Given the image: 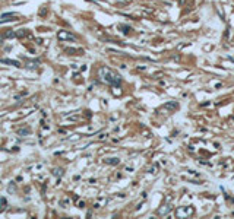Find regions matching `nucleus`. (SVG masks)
<instances>
[{
    "label": "nucleus",
    "instance_id": "1",
    "mask_svg": "<svg viewBox=\"0 0 234 219\" xmlns=\"http://www.w3.org/2000/svg\"><path fill=\"white\" fill-rule=\"evenodd\" d=\"M98 76L101 78L103 82L108 83L111 86H119V85H120V76H119L114 70L108 69V67H100Z\"/></svg>",
    "mask_w": 234,
    "mask_h": 219
},
{
    "label": "nucleus",
    "instance_id": "2",
    "mask_svg": "<svg viewBox=\"0 0 234 219\" xmlns=\"http://www.w3.org/2000/svg\"><path fill=\"white\" fill-rule=\"evenodd\" d=\"M193 212H195V209H193V207H190V206H186V207H180V209L177 210V216H179V218L190 216V215H193Z\"/></svg>",
    "mask_w": 234,
    "mask_h": 219
},
{
    "label": "nucleus",
    "instance_id": "3",
    "mask_svg": "<svg viewBox=\"0 0 234 219\" xmlns=\"http://www.w3.org/2000/svg\"><path fill=\"white\" fill-rule=\"evenodd\" d=\"M57 38L62 40V41H64V40H67V41H75V40H76V37H75L73 34H70V32H67V31H59Z\"/></svg>",
    "mask_w": 234,
    "mask_h": 219
},
{
    "label": "nucleus",
    "instance_id": "4",
    "mask_svg": "<svg viewBox=\"0 0 234 219\" xmlns=\"http://www.w3.org/2000/svg\"><path fill=\"white\" fill-rule=\"evenodd\" d=\"M0 62L4 63V64H10V66H15V67H22V66H21V63L18 62V60H10V59H1Z\"/></svg>",
    "mask_w": 234,
    "mask_h": 219
},
{
    "label": "nucleus",
    "instance_id": "5",
    "mask_svg": "<svg viewBox=\"0 0 234 219\" xmlns=\"http://www.w3.org/2000/svg\"><path fill=\"white\" fill-rule=\"evenodd\" d=\"M171 212V204H164V207H159L158 209V215H165V213H170Z\"/></svg>",
    "mask_w": 234,
    "mask_h": 219
},
{
    "label": "nucleus",
    "instance_id": "6",
    "mask_svg": "<svg viewBox=\"0 0 234 219\" xmlns=\"http://www.w3.org/2000/svg\"><path fill=\"white\" fill-rule=\"evenodd\" d=\"M164 107H165V108H168V110H177V108H179V104L173 101V102H167Z\"/></svg>",
    "mask_w": 234,
    "mask_h": 219
},
{
    "label": "nucleus",
    "instance_id": "7",
    "mask_svg": "<svg viewBox=\"0 0 234 219\" xmlns=\"http://www.w3.org/2000/svg\"><path fill=\"white\" fill-rule=\"evenodd\" d=\"M3 37H4V38H13V37H16V32L7 31V32H4V34H3Z\"/></svg>",
    "mask_w": 234,
    "mask_h": 219
},
{
    "label": "nucleus",
    "instance_id": "8",
    "mask_svg": "<svg viewBox=\"0 0 234 219\" xmlns=\"http://www.w3.org/2000/svg\"><path fill=\"white\" fill-rule=\"evenodd\" d=\"M105 162L110 164V165H116V164H119V159L117 158H110V159H105Z\"/></svg>",
    "mask_w": 234,
    "mask_h": 219
},
{
    "label": "nucleus",
    "instance_id": "9",
    "mask_svg": "<svg viewBox=\"0 0 234 219\" xmlns=\"http://www.w3.org/2000/svg\"><path fill=\"white\" fill-rule=\"evenodd\" d=\"M38 64H40V62H31V63H28V64H26V67H28V69H37V66H38Z\"/></svg>",
    "mask_w": 234,
    "mask_h": 219
},
{
    "label": "nucleus",
    "instance_id": "10",
    "mask_svg": "<svg viewBox=\"0 0 234 219\" xmlns=\"http://www.w3.org/2000/svg\"><path fill=\"white\" fill-rule=\"evenodd\" d=\"M119 28H120V29H125V34H127V32L130 31V28H129V26H126V25H120V26H119Z\"/></svg>",
    "mask_w": 234,
    "mask_h": 219
},
{
    "label": "nucleus",
    "instance_id": "11",
    "mask_svg": "<svg viewBox=\"0 0 234 219\" xmlns=\"http://www.w3.org/2000/svg\"><path fill=\"white\" fill-rule=\"evenodd\" d=\"M28 133H29V130H28V129H26V130H21V131H19V134H28Z\"/></svg>",
    "mask_w": 234,
    "mask_h": 219
}]
</instances>
